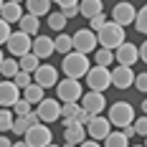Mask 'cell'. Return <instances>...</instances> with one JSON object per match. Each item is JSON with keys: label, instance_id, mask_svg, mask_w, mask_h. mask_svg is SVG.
I'll use <instances>...</instances> for the list:
<instances>
[{"label": "cell", "instance_id": "74e56055", "mask_svg": "<svg viewBox=\"0 0 147 147\" xmlns=\"http://www.w3.org/2000/svg\"><path fill=\"white\" fill-rule=\"evenodd\" d=\"M132 86H137V91H142V94H145V91H147V74H134Z\"/></svg>", "mask_w": 147, "mask_h": 147}, {"label": "cell", "instance_id": "4316f807", "mask_svg": "<svg viewBox=\"0 0 147 147\" xmlns=\"http://www.w3.org/2000/svg\"><path fill=\"white\" fill-rule=\"evenodd\" d=\"M18 71H20V69H18V59L8 56V59L0 61V79H13Z\"/></svg>", "mask_w": 147, "mask_h": 147}, {"label": "cell", "instance_id": "60d3db41", "mask_svg": "<svg viewBox=\"0 0 147 147\" xmlns=\"http://www.w3.org/2000/svg\"><path fill=\"white\" fill-rule=\"evenodd\" d=\"M79 147H102L96 140H84V142H79Z\"/></svg>", "mask_w": 147, "mask_h": 147}, {"label": "cell", "instance_id": "f6af8a7d", "mask_svg": "<svg viewBox=\"0 0 147 147\" xmlns=\"http://www.w3.org/2000/svg\"><path fill=\"white\" fill-rule=\"evenodd\" d=\"M61 147H76V145H74V142H63Z\"/></svg>", "mask_w": 147, "mask_h": 147}, {"label": "cell", "instance_id": "5bb4252c", "mask_svg": "<svg viewBox=\"0 0 147 147\" xmlns=\"http://www.w3.org/2000/svg\"><path fill=\"white\" fill-rule=\"evenodd\" d=\"M134 13H137V8H134L132 3H129V0H122V3H117V5L112 8V20H114L117 26H122V28H127L134 20Z\"/></svg>", "mask_w": 147, "mask_h": 147}, {"label": "cell", "instance_id": "5b68a950", "mask_svg": "<svg viewBox=\"0 0 147 147\" xmlns=\"http://www.w3.org/2000/svg\"><path fill=\"white\" fill-rule=\"evenodd\" d=\"M99 48V43H96V33L89 28H81L76 30L71 36V51H76V53H84V56H89V53H94Z\"/></svg>", "mask_w": 147, "mask_h": 147}, {"label": "cell", "instance_id": "2e32d148", "mask_svg": "<svg viewBox=\"0 0 147 147\" xmlns=\"http://www.w3.org/2000/svg\"><path fill=\"white\" fill-rule=\"evenodd\" d=\"M109 79H112V86H117V89H129L132 86V81H134V71H132V66H114L112 71H109Z\"/></svg>", "mask_w": 147, "mask_h": 147}, {"label": "cell", "instance_id": "c3c4849f", "mask_svg": "<svg viewBox=\"0 0 147 147\" xmlns=\"http://www.w3.org/2000/svg\"><path fill=\"white\" fill-rule=\"evenodd\" d=\"M129 147H142V145H129Z\"/></svg>", "mask_w": 147, "mask_h": 147}, {"label": "cell", "instance_id": "ba28073f", "mask_svg": "<svg viewBox=\"0 0 147 147\" xmlns=\"http://www.w3.org/2000/svg\"><path fill=\"white\" fill-rule=\"evenodd\" d=\"M86 84L91 91H104V89L112 86V79H109V69L104 66H89V71L84 74Z\"/></svg>", "mask_w": 147, "mask_h": 147}, {"label": "cell", "instance_id": "ee69618b", "mask_svg": "<svg viewBox=\"0 0 147 147\" xmlns=\"http://www.w3.org/2000/svg\"><path fill=\"white\" fill-rule=\"evenodd\" d=\"M10 147H28V145H26V142H13Z\"/></svg>", "mask_w": 147, "mask_h": 147}, {"label": "cell", "instance_id": "7402d4cb", "mask_svg": "<svg viewBox=\"0 0 147 147\" xmlns=\"http://www.w3.org/2000/svg\"><path fill=\"white\" fill-rule=\"evenodd\" d=\"M18 26H20L23 33H28V36H38L41 20H38L36 15H30V13H23V15H20V20H18Z\"/></svg>", "mask_w": 147, "mask_h": 147}, {"label": "cell", "instance_id": "d6a6232c", "mask_svg": "<svg viewBox=\"0 0 147 147\" xmlns=\"http://www.w3.org/2000/svg\"><path fill=\"white\" fill-rule=\"evenodd\" d=\"M10 112H13V117H26L28 112H33V104H28L26 99H18V102L10 107Z\"/></svg>", "mask_w": 147, "mask_h": 147}, {"label": "cell", "instance_id": "cb8c5ba5", "mask_svg": "<svg viewBox=\"0 0 147 147\" xmlns=\"http://www.w3.org/2000/svg\"><path fill=\"white\" fill-rule=\"evenodd\" d=\"M102 142H104V147H129V137L119 129V132H109Z\"/></svg>", "mask_w": 147, "mask_h": 147}, {"label": "cell", "instance_id": "d6986e66", "mask_svg": "<svg viewBox=\"0 0 147 147\" xmlns=\"http://www.w3.org/2000/svg\"><path fill=\"white\" fill-rule=\"evenodd\" d=\"M20 15H23V5H20V3H13V0L3 3V8H0V18H3L5 23H18Z\"/></svg>", "mask_w": 147, "mask_h": 147}, {"label": "cell", "instance_id": "4fadbf2b", "mask_svg": "<svg viewBox=\"0 0 147 147\" xmlns=\"http://www.w3.org/2000/svg\"><path fill=\"white\" fill-rule=\"evenodd\" d=\"M30 53L38 61L51 59V56L56 53V51H53V38H48V36H33V38H30Z\"/></svg>", "mask_w": 147, "mask_h": 147}, {"label": "cell", "instance_id": "6da1fadb", "mask_svg": "<svg viewBox=\"0 0 147 147\" xmlns=\"http://www.w3.org/2000/svg\"><path fill=\"white\" fill-rule=\"evenodd\" d=\"M61 71L66 74L69 79H84V74L89 71V56H84V53H76V51L63 53Z\"/></svg>", "mask_w": 147, "mask_h": 147}, {"label": "cell", "instance_id": "f546056e", "mask_svg": "<svg viewBox=\"0 0 147 147\" xmlns=\"http://www.w3.org/2000/svg\"><path fill=\"white\" fill-rule=\"evenodd\" d=\"M53 51H59L61 56H63V53H69V51H71V36L61 30L59 36L53 38Z\"/></svg>", "mask_w": 147, "mask_h": 147}, {"label": "cell", "instance_id": "ab89813d", "mask_svg": "<svg viewBox=\"0 0 147 147\" xmlns=\"http://www.w3.org/2000/svg\"><path fill=\"white\" fill-rule=\"evenodd\" d=\"M61 13H63L66 20H69V18H76V15H79V3H76V5H69V8H61Z\"/></svg>", "mask_w": 147, "mask_h": 147}, {"label": "cell", "instance_id": "8992f818", "mask_svg": "<svg viewBox=\"0 0 147 147\" xmlns=\"http://www.w3.org/2000/svg\"><path fill=\"white\" fill-rule=\"evenodd\" d=\"M81 94H84V86H81V81L79 79H63V81H56V99L59 102H79L81 99Z\"/></svg>", "mask_w": 147, "mask_h": 147}, {"label": "cell", "instance_id": "bcb514c9", "mask_svg": "<svg viewBox=\"0 0 147 147\" xmlns=\"http://www.w3.org/2000/svg\"><path fill=\"white\" fill-rule=\"evenodd\" d=\"M46 147H61V145H53V142H51V145H46Z\"/></svg>", "mask_w": 147, "mask_h": 147}, {"label": "cell", "instance_id": "b9f144b4", "mask_svg": "<svg viewBox=\"0 0 147 147\" xmlns=\"http://www.w3.org/2000/svg\"><path fill=\"white\" fill-rule=\"evenodd\" d=\"M51 3H59L61 8H69V5H76L79 0H51Z\"/></svg>", "mask_w": 147, "mask_h": 147}, {"label": "cell", "instance_id": "9c48e42d", "mask_svg": "<svg viewBox=\"0 0 147 147\" xmlns=\"http://www.w3.org/2000/svg\"><path fill=\"white\" fill-rule=\"evenodd\" d=\"M79 102H81L79 107H81L84 112H89L91 117H94V114H102L104 109H107V96H104V91H91V89H89V91L81 94Z\"/></svg>", "mask_w": 147, "mask_h": 147}, {"label": "cell", "instance_id": "7bdbcfd3", "mask_svg": "<svg viewBox=\"0 0 147 147\" xmlns=\"http://www.w3.org/2000/svg\"><path fill=\"white\" fill-rule=\"evenodd\" d=\"M10 145H13V142L8 140V134H0V147H10Z\"/></svg>", "mask_w": 147, "mask_h": 147}, {"label": "cell", "instance_id": "f35d334b", "mask_svg": "<svg viewBox=\"0 0 147 147\" xmlns=\"http://www.w3.org/2000/svg\"><path fill=\"white\" fill-rule=\"evenodd\" d=\"M10 33H13V30H10V23H5V20L0 18V46L8 41V36H10Z\"/></svg>", "mask_w": 147, "mask_h": 147}, {"label": "cell", "instance_id": "44dd1931", "mask_svg": "<svg viewBox=\"0 0 147 147\" xmlns=\"http://www.w3.org/2000/svg\"><path fill=\"white\" fill-rule=\"evenodd\" d=\"M104 13V3L102 0H79V15H84V18H94V15Z\"/></svg>", "mask_w": 147, "mask_h": 147}, {"label": "cell", "instance_id": "484cf974", "mask_svg": "<svg viewBox=\"0 0 147 147\" xmlns=\"http://www.w3.org/2000/svg\"><path fill=\"white\" fill-rule=\"evenodd\" d=\"M43 94H46V89H41L38 84H33V81L23 89V99H26L28 104H38L41 99H43Z\"/></svg>", "mask_w": 147, "mask_h": 147}, {"label": "cell", "instance_id": "83f0119b", "mask_svg": "<svg viewBox=\"0 0 147 147\" xmlns=\"http://www.w3.org/2000/svg\"><path fill=\"white\" fill-rule=\"evenodd\" d=\"M112 63H114V53H112L109 48H102V46H99V48L94 51V66H104V69H109Z\"/></svg>", "mask_w": 147, "mask_h": 147}, {"label": "cell", "instance_id": "836d02e7", "mask_svg": "<svg viewBox=\"0 0 147 147\" xmlns=\"http://www.w3.org/2000/svg\"><path fill=\"white\" fill-rule=\"evenodd\" d=\"M10 124H13V112L0 107V134L8 132V129H10Z\"/></svg>", "mask_w": 147, "mask_h": 147}, {"label": "cell", "instance_id": "f907efd6", "mask_svg": "<svg viewBox=\"0 0 147 147\" xmlns=\"http://www.w3.org/2000/svg\"><path fill=\"white\" fill-rule=\"evenodd\" d=\"M13 3H23V0H13Z\"/></svg>", "mask_w": 147, "mask_h": 147}, {"label": "cell", "instance_id": "681fc988", "mask_svg": "<svg viewBox=\"0 0 147 147\" xmlns=\"http://www.w3.org/2000/svg\"><path fill=\"white\" fill-rule=\"evenodd\" d=\"M3 3H5V0H0V8H3Z\"/></svg>", "mask_w": 147, "mask_h": 147}, {"label": "cell", "instance_id": "d590c367", "mask_svg": "<svg viewBox=\"0 0 147 147\" xmlns=\"http://www.w3.org/2000/svg\"><path fill=\"white\" fill-rule=\"evenodd\" d=\"M132 129H134V134L145 137V134H147V117H134V122H132Z\"/></svg>", "mask_w": 147, "mask_h": 147}, {"label": "cell", "instance_id": "e0dca14e", "mask_svg": "<svg viewBox=\"0 0 147 147\" xmlns=\"http://www.w3.org/2000/svg\"><path fill=\"white\" fill-rule=\"evenodd\" d=\"M18 99H20V89L15 86L10 79H0V107L10 109Z\"/></svg>", "mask_w": 147, "mask_h": 147}, {"label": "cell", "instance_id": "7dc6e473", "mask_svg": "<svg viewBox=\"0 0 147 147\" xmlns=\"http://www.w3.org/2000/svg\"><path fill=\"white\" fill-rule=\"evenodd\" d=\"M3 59H5V53H3V51H0V61H3Z\"/></svg>", "mask_w": 147, "mask_h": 147}, {"label": "cell", "instance_id": "7a4b0ae2", "mask_svg": "<svg viewBox=\"0 0 147 147\" xmlns=\"http://www.w3.org/2000/svg\"><path fill=\"white\" fill-rule=\"evenodd\" d=\"M122 41H124V28L117 26L114 20H107V26H104L102 30H96V43L102 46V48L114 51Z\"/></svg>", "mask_w": 147, "mask_h": 147}, {"label": "cell", "instance_id": "8fae6325", "mask_svg": "<svg viewBox=\"0 0 147 147\" xmlns=\"http://www.w3.org/2000/svg\"><path fill=\"white\" fill-rule=\"evenodd\" d=\"M30 38H33V36L23 33V30H15V33H10V36H8V41H5V46H8V53H10L13 59L23 56V53H28V51H30Z\"/></svg>", "mask_w": 147, "mask_h": 147}, {"label": "cell", "instance_id": "f1b7e54d", "mask_svg": "<svg viewBox=\"0 0 147 147\" xmlns=\"http://www.w3.org/2000/svg\"><path fill=\"white\" fill-rule=\"evenodd\" d=\"M38 63H41V61L36 59L30 51H28V53H23V56H18V69L26 71V74H33L36 69H38Z\"/></svg>", "mask_w": 147, "mask_h": 147}, {"label": "cell", "instance_id": "e575fe53", "mask_svg": "<svg viewBox=\"0 0 147 147\" xmlns=\"http://www.w3.org/2000/svg\"><path fill=\"white\" fill-rule=\"evenodd\" d=\"M107 20H109V18H107L104 13L94 15V18H89V30H94V33H96V30H102L104 26H107Z\"/></svg>", "mask_w": 147, "mask_h": 147}, {"label": "cell", "instance_id": "ffe728a7", "mask_svg": "<svg viewBox=\"0 0 147 147\" xmlns=\"http://www.w3.org/2000/svg\"><path fill=\"white\" fill-rule=\"evenodd\" d=\"M36 122H38L36 112H28L26 117H13V124H10V132H13V134H26V129H28V127H33Z\"/></svg>", "mask_w": 147, "mask_h": 147}, {"label": "cell", "instance_id": "7c38bea8", "mask_svg": "<svg viewBox=\"0 0 147 147\" xmlns=\"http://www.w3.org/2000/svg\"><path fill=\"white\" fill-rule=\"evenodd\" d=\"M84 129L89 132V140H96V142H102L104 137L112 132V124H109V119H107V117H102V114H94V117H91L86 124H84Z\"/></svg>", "mask_w": 147, "mask_h": 147}, {"label": "cell", "instance_id": "277c9868", "mask_svg": "<svg viewBox=\"0 0 147 147\" xmlns=\"http://www.w3.org/2000/svg\"><path fill=\"white\" fill-rule=\"evenodd\" d=\"M23 137H26L23 142H26L28 147H46V145L53 142V132H51V127L43 124V122H36L33 127H28Z\"/></svg>", "mask_w": 147, "mask_h": 147}, {"label": "cell", "instance_id": "30bf717a", "mask_svg": "<svg viewBox=\"0 0 147 147\" xmlns=\"http://www.w3.org/2000/svg\"><path fill=\"white\" fill-rule=\"evenodd\" d=\"M36 117H38V122H56V119H61V102L59 99H41V102L36 104Z\"/></svg>", "mask_w": 147, "mask_h": 147}, {"label": "cell", "instance_id": "1f68e13d", "mask_svg": "<svg viewBox=\"0 0 147 147\" xmlns=\"http://www.w3.org/2000/svg\"><path fill=\"white\" fill-rule=\"evenodd\" d=\"M48 28H51V30H59V33L66 28V18H63L61 10H59V13H48Z\"/></svg>", "mask_w": 147, "mask_h": 147}, {"label": "cell", "instance_id": "3957f363", "mask_svg": "<svg viewBox=\"0 0 147 147\" xmlns=\"http://www.w3.org/2000/svg\"><path fill=\"white\" fill-rule=\"evenodd\" d=\"M109 124H114V127H129L134 122V107L129 102H114L109 107Z\"/></svg>", "mask_w": 147, "mask_h": 147}, {"label": "cell", "instance_id": "9a60e30c", "mask_svg": "<svg viewBox=\"0 0 147 147\" xmlns=\"http://www.w3.org/2000/svg\"><path fill=\"white\" fill-rule=\"evenodd\" d=\"M112 53H114V61H117L119 66H134V63L140 61L137 59V46L129 43V41H122Z\"/></svg>", "mask_w": 147, "mask_h": 147}, {"label": "cell", "instance_id": "52a82bcc", "mask_svg": "<svg viewBox=\"0 0 147 147\" xmlns=\"http://www.w3.org/2000/svg\"><path fill=\"white\" fill-rule=\"evenodd\" d=\"M30 81L33 84H38L41 89H51L56 86V81H59V69L56 66H51V63H38V69L30 74Z\"/></svg>", "mask_w": 147, "mask_h": 147}, {"label": "cell", "instance_id": "d4e9b609", "mask_svg": "<svg viewBox=\"0 0 147 147\" xmlns=\"http://www.w3.org/2000/svg\"><path fill=\"white\" fill-rule=\"evenodd\" d=\"M26 5H28V13L36 18L48 15V10H51V0H26Z\"/></svg>", "mask_w": 147, "mask_h": 147}, {"label": "cell", "instance_id": "603a6c76", "mask_svg": "<svg viewBox=\"0 0 147 147\" xmlns=\"http://www.w3.org/2000/svg\"><path fill=\"white\" fill-rule=\"evenodd\" d=\"M79 112H81L79 102H61V119H63V124H69V122H76Z\"/></svg>", "mask_w": 147, "mask_h": 147}, {"label": "cell", "instance_id": "ac0fdd59", "mask_svg": "<svg viewBox=\"0 0 147 147\" xmlns=\"http://www.w3.org/2000/svg\"><path fill=\"white\" fill-rule=\"evenodd\" d=\"M84 140H86V129H84V124H76V122L63 124V142H74V145H79V142H84Z\"/></svg>", "mask_w": 147, "mask_h": 147}, {"label": "cell", "instance_id": "4dcf8cb0", "mask_svg": "<svg viewBox=\"0 0 147 147\" xmlns=\"http://www.w3.org/2000/svg\"><path fill=\"white\" fill-rule=\"evenodd\" d=\"M132 23H134V30L145 36V33H147V8H140V10L134 13V20H132Z\"/></svg>", "mask_w": 147, "mask_h": 147}, {"label": "cell", "instance_id": "8d00e7d4", "mask_svg": "<svg viewBox=\"0 0 147 147\" xmlns=\"http://www.w3.org/2000/svg\"><path fill=\"white\" fill-rule=\"evenodd\" d=\"M10 81H13V84H15L18 89H26V86L30 84V74H26V71H18V74L13 76V79H10Z\"/></svg>", "mask_w": 147, "mask_h": 147}]
</instances>
